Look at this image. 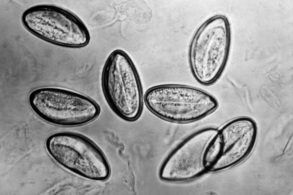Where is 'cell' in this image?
I'll list each match as a JSON object with an SVG mask.
<instances>
[{
	"label": "cell",
	"instance_id": "1",
	"mask_svg": "<svg viewBox=\"0 0 293 195\" xmlns=\"http://www.w3.org/2000/svg\"><path fill=\"white\" fill-rule=\"evenodd\" d=\"M231 44V26L225 15L212 16L200 25L188 52L190 71L198 83L209 86L219 79L227 64Z\"/></svg>",
	"mask_w": 293,
	"mask_h": 195
},
{
	"label": "cell",
	"instance_id": "2",
	"mask_svg": "<svg viewBox=\"0 0 293 195\" xmlns=\"http://www.w3.org/2000/svg\"><path fill=\"white\" fill-rule=\"evenodd\" d=\"M144 103L158 117L178 123L199 120L214 112L219 106L218 100L210 93L179 84L149 88L144 95Z\"/></svg>",
	"mask_w": 293,
	"mask_h": 195
},
{
	"label": "cell",
	"instance_id": "3",
	"mask_svg": "<svg viewBox=\"0 0 293 195\" xmlns=\"http://www.w3.org/2000/svg\"><path fill=\"white\" fill-rule=\"evenodd\" d=\"M101 85L108 105L119 117L133 121L140 117L144 103L141 81L133 62L124 51L115 50L107 57Z\"/></svg>",
	"mask_w": 293,
	"mask_h": 195
},
{
	"label": "cell",
	"instance_id": "4",
	"mask_svg": "<svg viewBox=\"0 0 293 195\" xmlns=\"http://www.w3.org/2000/svg\"><path fill=\"white\" fill-rule=\"evenodd\" d=\"M45 150L62 168L94 181L107 180L111 174L109 163L102 150L92 140L75 132L63 131L49 135Z\"/></svg>",
	"mask_w": 293,
	"mask_h": 195
},
{
	"label": "cell",
	"instance_id": "5",
	"mask_svg": "<svg viewBox=\"0 0 293 195\" xmlns=\"http://www.w3.org/2000/svg\"><path fill=\"white\" fill-rule=\"evenodd\" d=\"M29 107L40 119L50 124L64 127L82 126L100 115L98 103L79 92L56 87H43L29 94Z\"/></svg>",
	"mask_w": 293,
	"mask_h": 195
},
{
	"label": "cell",
	"instance_id": "6",
	"mask_svg": "<svg viewBox=\"0 0 293 195\" xmlns=\"http://www.w3.org/2000/svg\"><path fill=\"white\" fill-rule=\"evenodd\" d=\"M21 22L31 34L46 42L68 48L86 46L90 35L84 22L68 9L52 4H41L25 9Z\"/></svg>",
	"mask_w": 293,
	"mask_h": 195
},
{
	"label": "cell",
	"instance_id": "7",
	"mask_svg": "<svg viewBox=\"0 0 293 195\" xmlns=\"http://www.w3.org/2000/svg\"><path fill=\"white\" fill-rule=\"evenodd\" d=\"M258 127L248 117L232 119L217 129L208 143L203 164L207 172H219L235 166L251 154L256 142Z\"/></svg>",
	"mask_w": 293,
	"mask_h": 195
},
{
	"label": "cell",
	"instance_id": "8",
	"mask_svg": "<svg viewBox=\"0 0 293 195\" xmlns=\"http://www.w3.org/2000/svg\"><path fill=\"white\" fill-rule=\"evenodd\" d=\"M217 129L206 127L192 133L167 155L159 170L164 181L182 183L195 179L207 173L203 164L206 148Z\"/></svg>",
	"mask_w": 293,
	"mask_h": 195
}]
</instances>
